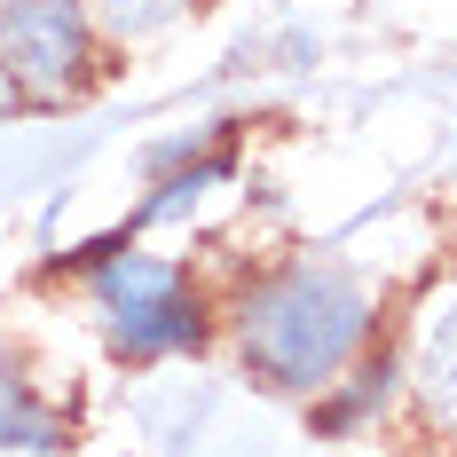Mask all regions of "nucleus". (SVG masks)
I'll list each match as a JSON object with an SVG mask.
<instances>
[{"label":"nucleus","mask_w":457,"mask_h":457,"mask_svg":"<svg viewBox=\"0 0 457 457\" xmlns=\"http://www.w3.org/2000/svg\"><path fill=\"white\" fill-rule=\"evenodd\" d=\"M378 331V300L347 261L292 253L228 300V339L245 370L276 395H323Z\"/></svg>","instance_id":"f257e3e1"},{"label":"nucleus","mask_w":457,"mask_h":457,"mask_svg":"<svg viewBox=\"0 0 457 457\" xmlns=\"http://www.w3.org/2000/svg\"><path fill=\"white\" fill-rule=\"evenodd\" d=\"M395 395H403V355H386V347L370 355V347H363L323 395H308V418H316V434H363Z\"/></svg>","instance_id":"39448f33"},{"label":"nucleus","mask_w":457,"mask_h":457,"mask_svg":"<svg viewBox=\"0 0 457 457\" xmlns=\"http://www.w3.org/2000/svg\"><path fill=\"white\" fill-rule=\"evenodd\" d=\"M87 8H95L103 47H150V40H166L197 0H87Z\"/></svg>","instance_id":"0eeeda50"},{"label":"nucleus","mask_w":457,"mask_h":457,"mask_svg":"<svg viewBox=\"0 0 457 457\" xmlns=\"http://www.w3.org/2000/svg\"><path fill=\"white\" fill-rule=\"evenodd\" d=\"M8 111H24V95H16L8 79H0V119H8Z\"/></svg>","instance_id":"6e6552de"},{"label":"nucleus","mask_w":457,"mask_h":457,"mask_svg":"<svg viewBox=\"0 0 457 457\" xmlns=\"http://www.w3.org/2000/svg\"><path fill=\"white\" fill-rule=\"evenodd\" d=\"M0 79L24 111L79 103L103 79V32L87 0H0Z\"/></svg>","instance_id":"7ed1b4c3"},{"label":"nucleus","mask_w":457,"mask_h":457,"mask_svg":"<svg viewBox=\"0 0 457 457\" xmlns=\"http://www.w3.org/2000/svg\"><path fill=\"white\" fill-rule=\"evenodd\" d=\"M0 450L8 457H55L63 450V418H55V403L32 386V370L16 363L8 347H0Z\"/></svg>","instance_id":"423d86ee"},{"label":"nucleus","mask_w":457,"mask_h":457,"mask_svg":"<svg viewBox=\"0 0 457 457\" xmlns=\"http://www.w3.org/2000/svg\"><path fill=\"white\" fill-rule=\"evenodd\" d=\"M79 284H87V300H95V323H103L111 355H127V363L197 355L213 339V308L197 300L189 269L166 261V253H142L127 237H111V245H95L87 261H79Z\"/></svg>","instance_id":"f03ea898"},{"label":"nucleus","mask_w":457,"mask_h":457,"mask_svg":"<svg viewBox=\"0 0 457 457\" xmlns=\"http://www.w3.org/2000/svg\"><path fill=\"white\" fill-rule=\"evenodd\" d=\"M403 386L418 395L426 426H442L457 442V284H442V292L418 308L411 355H403Z\"/></svg>","instance_id":"20e7f679"},{"label":"nucleus","mask_w":457,"mask_h":457,"mask_svg":"<svg viewBox=\"0 0 457 457\" xmlns=\"http://www.w3.org/2000/svg\"><path fill=\"white\" fill-rule=\"evenodd\" d=\"M426 457H457V450H426Z\"/></svg>","instance_id":"1a4fd4ad"}]
</instances>
